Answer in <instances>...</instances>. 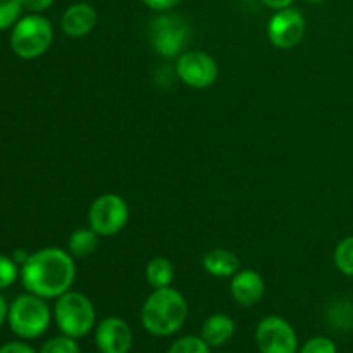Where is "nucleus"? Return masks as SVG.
Listing matches in <instances>:
<instances>
[{
  "mask_svg": "<svg viewBox=\"0 0 353 353\" xmlns=\"http://www.w3.org/2000/svg\"><path fill=\"white\" fill-rule=\"evenodd\" d=\"M21 281L28 293L41 299H59L76 279L74 257L57 247L41 248L21 265Z\"/></svg>",
  "mask_w": 353,
  "mask_h": 353,
  "instance_id": "nucleus-1",
  "label": "nucleus"
},
{
  "mask_svg": "<svg viewBox=\"0 0 353 353\" xmlns=\"http://www.w3.org/2000/svg\"><path fill=\"white\" fill-rule=\"evenodd\" d=\"M188 317V302L178 290L165 286L147 296L141 307V324L154 336H171Z\"/></svg>",
  "mask_w": 353,
  "mask_h": 353,
  "instance_id": "nucleus-2",
  "label": "nucleus"
},
{
  "mask_svg": "<svg viewBox=\"0 0 353 353\" xmlns=\"http://www.w3.org/2000/svg\"><path fill=\"white\" fill-rule=\"evenodd\" d=\"M54 40V28L47 17L40 14L24 16L14 24L10 33V48L21 59L41 57L50 48Z\"/></svg>",
  "mask_w": 353,
  "mask_h": 353,
  "instance_id": "nucleus-3",
  "label": "nucleus"
},
{
  "mask_svg": "<svg viewBox=\"0 0 353 353\" xmlns=\"http://www.w3.org/2000/svg\"><path fill=\"white\" fill-rule=\"evenodd\" d=\"M7 321L14 334L24 340H33L48 330L52 314L45 299L26 293L19 295L10 303Z\"/></svg>",
  "mask_w": 353,
  "mask_h": 353,
  "instance_id": "nucleus-4",
  "label": "nucleus"
},
{
  "mask_svg": "<svg viewBox=\"0 0 353 353\" xmlns=\"http://www.w3.org/2000/svg\"><path fill=\"white\" fill-rule=\"evenodd\" d=\"M54 317L62 334L78 340L95 326V307L83 293L65 292L55 302Z\"/></svg>",
  "mask_w": 353,
  "mask_h": 353,
  "instance_id": "nucleus-5",
  "label": "nucleus"
},
{
  "mask_svg": "<svg viewBox=\"0 0 353 353\" xmlns=\"http://www.w3.org/2000/svg\"><path fill=\"white\" fill-rule=\"evenodd\" d=\"M192 34L190 23L174 12H161L148 24V40L162 57H179Z\"/></svg>",
  "mask_w": 353,
  "mask_h": 353,
  "instance_id": "nucleus-6",
  "label": "nucleus"
},
{
  "mask_svg": "<svg viewBox=\"0 0 353 353\" xmlns=\"http://www.w3.org/2000/svg\"><path fill=\"white\" fill-rule=\"evenodd\" d=\"M130 207L123 196L103 193L92 202L88 209V226L99 236H114L126 228Z\"/></svg>",
  "mask_w": 353,
  "mask_h": 353,
  "instance_id": "nucleus-7",
  "label": "nucleus"
},
{
  "mask_svg": "<svg viewBox=\"0 0 353 353\" xmlns=\"http://www.w3.org/2000/svg\"><path fill=\"white\" fill-rule=\"evenodd\" d=\"M176 74L190 88L203 90L217 81L219 65L207 52L186 50L176 61Z\"/></svg>",
  "mask_w": 353,
  "mask_h": 353,
  "instance_id": "nucleus-8",
  "label": "nucleus"
},
{
  "mask_svg": "<svg viewBox=\"0 0 353 353\" xmlns=\"http://www.w3.org/2000/svg\"><path fill=\"white\" fill-rule=\"evenodd\" d=\"M255 343L261 353H296L299 338L288 321L279 316H269L255 330Z\"/></svg>",
  "mask_w": 353,
  "mask_h": 353,
  "instance_id": "nucleus-9",
  "label": "nucleus"
},
{
  "mask_svg": "<svg viewBox=\"0 0 353 353\" xmlns=\"http://www.w3.org/2000/svg\"><path fill=\"white\" fill-rule=\"evenodd\" d=\"M305 17L295 7L276 10L268 23V38L274 47L293 48L305 37Z\"/></svg>",
  "mask_w": 353,
  "mask_h": 353,
  "instance_id": "nucleus-10",
  "label": "nucleus"
},
{
  "mask_svg": "<svg viewBox=\"0 0 353 353\" xmlns=\"http://www.w3.org/2000/svg\"><path fill=\"white\" fill-rule=\"evenodd\" d=\"M95 341L100 353H128L133 347V331L121 317H107L97 326Z\"/></svg>",
  "mask_w": 353,
  "mask_h": 353,
  "instance_id": "nucleus-11",
  "label": "nucleus"
},
{
  "mask_svg": "<svg viewBox=\"0 0 353 353\" xmlns=\"http://www.w3.org/2000/svg\"><path fill=\"white\" fill-rule=\"evenodd\" d=\"M230 292L234 302L243 307H252L264 296V279L254 269H241L231 278Z\"/></svg>",
  "mask_w": 353,
  "mask_h": 353,
  "instance_id": "nucleus-12",
  "label": "nucleus"
},
{
  "mask_svg": "<svg viewBox=\"0 0 353 353\" xmlns=\"http://www.w3.org/2000/svg\"><path fill=\"white\" fill-rule=\"evenodd\" d=\"M97 21L99 16L95 7L86 2H76L62 14L61 28L69 38H83L95 30Z\"/></svg>",
  "mask_w": 353,
  "mask_h": 353,
  "instance_id": "nucleus-13",
  "label": "nucleus"
},
{
  "mask_svg": "<svg viewBox=\"0 0 353 353\" xmlns=\"http://www.w3.org/2000/svg\"><path fill=\"white\" fill-rule=\"evenodd\" d=\"M202 265L214 278H233L240 271V259L226 248H214L203 255Z\"/></svg>",
  "mask_w": 353,
  "mask_h": 353,
  "instance_id": "nucleus-14",
  "label": "nucleus"
},
{
  "mask_svg": "<svg viewBox=\"0 0 353 353\" xmlns=\"http://www.w3.org/2000/svg\"><path fill=\"white\" fill-rule=\"evenodd\" d=\"M234 334V321L226 314H214L203 323L202 338L209 347H219Z\"/></svg>",
  "mask_w": 353,
  "mask_h": 353,
  "instance_id": "nucleus-15",
  "label": "nucleus"
},
{
  "mask_svg": "<svg viewBox=\"0 0 353 353\" xmlns=\"http://www.w3.org/2000/svg\"><path fill=\"white\" fill-rule=\"evenodd\" d=\"M99 247V234L92 228H78L68 240V250L74 259H86Z\"/></svg>",
  "mask_w": 353,
  "mask_h": 353,
  "instance_id": "nucleus-16",
  "label": "nucleus"
},
{
  "mask_svg": "<svg viewBox=\"0 0 353 353\" xmlns=\"http://www.w3.org/2000/svg\"><path fill=\"white\" fill-rule=\"evenodd\" d=\"M145 279L154 290L171 286L174 281V265L165 257H154L145 268Z\"/></svg>",
  "mask_w": 353,
  "mask_h": 353,
  "instance_id": "nucleus-17",
  "label": "nucleus"
},
{
  "mask_svg": "<svg viewBox=\"0 0 353 353\" xmlns=\"http://www.w3.org/2000/svg\"><path fill=\"white\" fill-rule=\"evenodd\" d=\"M334 265L345 276L353 278V236H347L334 248Z\"/></svg>",
  "mask_w": 353,
  "mask_h": 353,
  "instance_id": "nucleus-18",
  "label": "nucleus"
},
{
  "mask_svg": "<svg viewBox=\"0 0 353 353\" xmlns=\"http://www.w3.org/2000/svg\"><path fill=\"white\" fill-rule=\"evenodd\" d=\"M40 353H79V345L76 338L71 336H55L45 341L43 347L40 348Z\"/></svg>",
  "mask_w": 353,
  "mask_h": 353,
  "instance_id": "nucleus-19",
  "label": "nucleus"
},
{
  "mask_svg": "<svg viewBox=\"0 0 353 353\" xmlns=\"http://www.w3.org/2000/svg\"><path fill=\"white\" fill-rule=\"evenodd\" d=\"M168 353H210L202 336H185L172 343Z\"/></svg>",
  "mask_w": 353,
  "mask_h": 353,
  "instance_id": "nucleus-20",
  "label": "nucleus"
},
{
  "mask_svg": "<svg viewBox=\"0 0 353 353\" xmlns=\"http://www.w3.org/2000/svg\"><path fill=\"white\" fill-rule=\"evenodd\" d=\"M23 3L21 0H0V31L19 21Z\"/></svg>",
  "mask_w": 353,
  "mask_h": 353,
  "instance_id": "nucleus-21",
  "label": "nucleus"
},
{
  "mask_svg": "<svg viewBox=\"0 0 353 353\" xmlns=\"http://www.w3.org/2000/svg\"><path fill=\"white\" fill-rule=\"evenodd\" d=\"M21 269L14 262V259L0 255V290H6L12 285L19 276Z\"/></svg>",
  "mask_w": 353,
  "mask_h": 353,
  "instance_id": "nucleus-22",
  "label": "nucleus"
},
{
  "mask_svg": "<svg viewBox=\"0 0 353 353\" xmlns=\"http://www.w3.org/2000/svg\"><path fill=\"white\" fill-rule=\"evenodd\" d=\"M300 353H336V345L326 336L310 338L302 347Z\"/></svg>",
  "mask_w": 353,
  "mask_h": 353,
  "instance_id": "nucleus-23",
  "label": "nucleus"
},
{
  "mask_svg": "<svg viewBox=\"0 0 353 353\" xmlns=\"http://www.w3.org/2000/svg\"><path fill=\"white\" fill-rule=\"evenodd\" d=\"M148 9L157 10V12H165V10H171L172 7L178 6L179 0H141Z\"/></svg>",
  "mask_w": 353,
  "mask_h": 353,
  "instance_id": "nucleus-24",
  "label": "nucleus"
},
{
  "mask_svg": "<svg viewBox=\"0 0 353 353\" xmlns=\"http://www.w3.org/2000/svg\"><path fill=\"white\" fill-rule=\"evenodd\" d=\"M21 3H23V9L40 14L41 10H47L54 3V0H21Z\"/></svg>",
  "mask_w": 353,
  "mask_h": 353,
  "instance_id": "nucleus-25",
  "label": "nucleus"
},
{
  "mask_svg": "<svg viewBox=\"0 0 353 353\" xmlns=\"http://www.w3.org/2000/svg\"><path fill=\"white\" fill-rule=\"evenodd\" d=\"M0 353H37L26 343H19V341H10L0 347Z\"/></svg>",
  "mask_w": 353,
  "mask_h": 353,
  "instance_id": "nucleus-26",
  "label": "nucleus"
},
{
  "mask_svg": "<svg viewBox=\"0 0 353 353\" xmlns=\"http://www.w3.org/2000/svg\"><path fill=\"white\" fill-rule=\"evenodd\" d=\"M261 2L264 3L265 7H269V9L281 10L286 9V7H292V3L295 2V0H261Z\"/></svg>",
  "mask_w": 353,
  "mask_h": 353,
  "instance_id": "nucleus-27",
  "label": "nucleus"
},
{
  "mask_svg": "<svg viewBox=\"0 0 353 353\" xmlns=\"http://www.w3.org/2000/svg\"><path fill=\"white\" fill-rule=\"evenodd\" d=\"M30 255L31 254H28L26 250H16V252H14L12 259H14V262H16L17 265H23L24 262H26L28 259H30Z\"/></svg>",
  "mask_w": 353,
  "mask_h": 353,
  "instance_id": "nucleus-28",
  "label": "nucleus"
},
{
  "mask_svg": "<svg viewBox=\"0 0 353 353\" xmlns=\"http://www.w3.org/2000/svg\"><path fill=\"white\" fill-rule=\"evenodd\" d=\"M7 316H9V307H7L6 299L0 295V326H2L3 321L7 319Z\"/></svg>",
  "mask_w": 353,
  "mask_h": 353,
  "instance_id": "nucleus-29",
  "label": "nucleus"
},
{
  "mask_svg": "<svg viewBox=\"0 0 353 353\" xmlns=\"http://www.w3.org/2000/svg\"><path fill=\"white\" fill-rule=\"evenodd\" d=\"M305 2H309V3H321V2H324V0H305Z\"/></svg>",
  "mask_w": 353,
  "mask_h": 353,
  "instance_id": "nucleus-30",
  "label": "nucleus"
}]
</instances>
